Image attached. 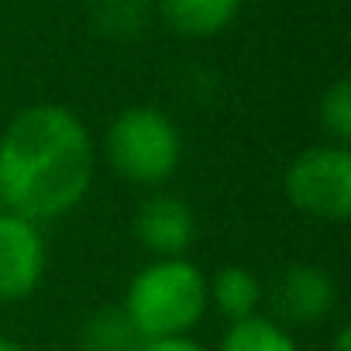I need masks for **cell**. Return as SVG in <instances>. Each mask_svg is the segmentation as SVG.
I'll use <instances>...</instances> for the list:
<instances>
[{
  "instance_id": "cell-5",
  "label": "cell",
  "mask_w": 351,
  "mask_h": 351,
  "mask_svg": "<svg viewBox=\"0 0 351 351\" xmlns=\"http://www.w3.org/2000/svg\"><path fill=\"white\" fill-rule=\"evenodd\" d=\"M45 276V241L35 221L0 210V303L35 293Z\"/></svg>"
},
{
  "instance_id": "cell-10",
  "label": "cell",
  "mask_w": 351,
  "mask_h": 351,
  "mask_svg": "<svg viewBox=\"0 0 351 351\" xmlns=\"http://www.w3.org/2000/svg\"><path fill=\"white\" fill-rule=\"evenodd\" d=\"M141 334L131 324V317L124 313V306H110V310H97L80 334L83 351H138L141 348Z\"/></svg>"
},
{
  "instance_id": "cell-9",
  "label": "cell",
  "mask_w": 351,
  "mask_h": 351,
  "mask_svg": "<svg viewBox=\"0 0 351 351\" xmlns=\"http://www.w3.org/2000/svg\"><path fill=\"white\" fill-rule=\"evenodd\" d=\"M262 296H265L262 279L245 265H224L214 279H207V303H214L221 317H228L231 324L255 317Z\"/></svg>"
},
{
  "instance_id": "cell-6",
  "label": "cell",
  "mask_w": 351,
  "mask_h": 351,
  "mask_svg": "<svg viewBox=\"0 0 351 351\" xmlns=\"http://www.w3.org/2000/svg\"><path fill=\"white\" fill-rule=\"evenodd\" d=\"M269 300L276 310V324H282L286 330L289 327H317L320 320L330 317V310L337 303V286L320 265L293 262L272 282Z\"/></svg>"
},
{
  "instance_id": "cell-1",
  "label": "cell",
  "mask_w": 351,
  "mask_h": 351,
  "mask_svg": "<svg viewBox=\"0 0 351 351\" xmlns=\"http://www.w3.org/2000/svg\"><path fill=\"white\" fill-rule=\"evenodd\" d=\"M93 138L59 104H32L0 134V200L35 224L69 214L93 183Z\"/></svg>"
},
{
  "instance_id": "cell-3",
  "label": "cell",
  "mask_w": 351,
  "mask_h": 351,
  "mask_svg": "<svg viewBox=\"0 0 351 351\" xmlns=\"http://www.w3.org/2000/svg\"><path fill=\"white\" fill-rule=\"evenodd\" d=\"M107 158L121 180L138 186H162L183 158L180 128L155 107H128L107 131Z\"/></svg>"
},
{
  "instance_id": "cell-17",
  "label": "cell",
  "mask_w": 351,
  "mask_h": 351,
  "mask_svg": "<svg viewBox=\"0 0 351 351\" xmlns=\"http://www.w3.org/2000/svg\"><path fill=\"white\" fill-rule=\"evenodd\" d=\"M0 210H4V200H0Z\"/></svg>"
},
{
  "instance_id": "cell-15",
  "label": "cell",
  "mask_w": 351,
  "mask_h": 351,
  "mask_svg": "<svg viewBox=\"0 0 351 351\" xmlns=\"http://www.w3.org/2000/svg\"><path fill=\"white\" fill-rule=\"evenodd\" d=\"M334 351H351V330H348V327L337 330V337H334Z\"/></svg>"
},
{
  "instance_id": "cell-4",
  "label": "cell",
  "mask_w": 351,
  "mask_h": 351,
  "mask_svg": "<svg viewBox=\"0 0 351 351\" xmlns=\"http://www.w3.org/2000/svg\"><path fill=\"white\" fill-rule=\"evenodd\" d=\"M286 200L327 224H341L351 214V152L348 145H313L300 152L282 176Z\"/></svg>"
},
{
  "instance_id": "cell-14",
  "label": "cell",
  "mask_w": 351,
  "mask_h": 351,
  "mask_svg": "<svg viewBox=\"0 0 351 351\" xmlns=\"http://www.w3.org/2000/svg\"><path fill=\"white\" fill-rule=\"evenodd\" d=\"M138 351H207L200 341H193L190 334H180V337H148L141 341Z\"/></svg>"
},
{
  "instance_id": "cell-2",
  "label": "cell",
  "mask_w": 351,
  "mask_h": 351,
  "mask_svg": "<svg viewBox=\"0 0 351 351\" xmlns=\"http://www.w3.org/2000/svg\"><path fill=\"white\" fill-rule=\"evenodd\" d=\"M207 306V276L190 258H155L131 279L124 296V313L145 341L190 334Z\"/></svg>"
},
{
  "instance_id": "cell-16",
  "label": "cell",
  "mask_w": 351,
  "mask_h": 351,
  "mask_svg": "<svg viewBox=\"0 0 351 351\" xmlns=\"http://www.w3.org/2000/svg\"><path fill=\"white\" fill-rule=\"evenodd\" d=\"M0 351H25V344H18L14 337H0Z\"/></svg>"
},
{
  "instance_id": "cell-7",
  "label": "cell",
  "mask_w": 351,
  "mask_h": 351,
  "mask_svg": "<svg viewBox=\"0 0 351 351\" xmlns=\"http://www.w3.org/2000/svg\"><path fill=\"white\" fill-rule=\"evenodd\" d=\"M134 234L155 258H183L197 234L193 207L172 193H155L141 204L134 217Z\"/></svg>"
},
{
  "instance_id": "cell-8",
  "label": "cell",
  "mask_w": 351,
  "mask_h": 351,
  "mask_svg": "<svg viewBox=\"0 0 351 351\" xmlns=\"http://www.w3.org/2000/svg\"><path fill=\"white\" fill-rule=\"evenodd\" d=\"M158 11L172 32L186 38H207L238 18L241 0H158Z\"/></svg>"
},
{
  "instance_id": "cell-13",
  "label": "cell",
  "mask_w": 351,
  "mask_h": 351,
  "mask_svg": "<svg viewBox=\"0 0 351 351\" xmlns=\"http://www.w3.org/2000/svg\"><path fill=\"white\" fill-rule=\"evenodd\" d=\"M320 124L330 131L334 145L351 141V86H348V80H337L320 97Z\"/></svg>"
},
{
  "instance_id": "cell-12",
  "label": "cell",
  "mask_w": 351,
  "mask_h": 351,
  "mask_svg": "<svg viewBox=\"0 0 351 351\" xmlns=\"http://www.w3.org/2000/svg\"><path fill=\"white\" fill-rule=\"evenodd\" d=\"M97 21L100 32L114 38H134L148 25V4L145 0H100Z\"/></svg>"
},
{
  "instance_id": "cell-11",
  "label": "cell",
  "mask_w": 351,
  "mask_h": 351,
  "mask_svg": "<svg viewBox=\"0 0 351 351\" xmlns=\"http://www.w3.org/2000/svg\"><path fill=\"white\" fill-rule=\"evenodd\" d=\"M217 351H300L293 334L269 320V317H245V320H234L224 337H221V348Z\"/></svg>"
}]
</instances>
